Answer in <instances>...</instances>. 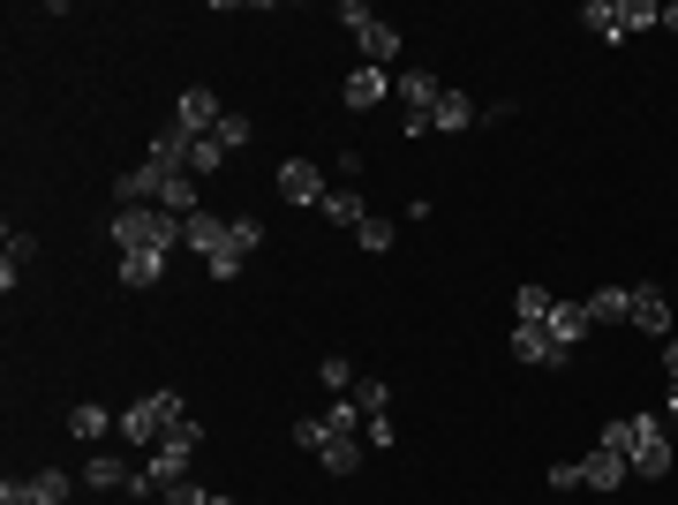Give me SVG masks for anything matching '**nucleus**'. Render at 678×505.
I'll return each mask as SVG.
<instances>
[{
	"label": "nucleus",
	"instance_id": "obj_6",
	"mask_svg": "<svg viewBox=\"0 0 678 505\" xmlns=\"http://www.w3.org/2000/svg\"><path fill=\"white\" fill-rule=\"evenodd\" d=\"M634 333H648L656 347H664V339H678L671 302H664V287H656V280H640V287H634Z\"/></svg>",
	"mask_w": 678,
	"mask_h": 505
},
{
	"label": "nucleus",
	"instance_id": "obj_29",
	"mask_svg": "<svg viewBox=\"0 0 678 505\" xmlns=\"http://www.w3.org/2000/svg\"><path fill=\"white\" fill-rule=\"evenodd\" d=\"M159 445H173V453H189V461H197V445H204V422H197V415H173Z\"/></svg>",
	"mask_w": 678,
	"mask_h": 505
},
{
	"label": "nucleus",
	"instance_id": "obj_22",
	"mask_svg": "<svg viewBox=\"0 0 678 505\" xmlns=\"http://www.w3.org/2000/svg\"><path fill=\"white\" fill-rule=\"evenodd\" d=\"M39 256V234H23V227H8V256H0V287L15 295V280H23V264Z\"/></svg>",
	"mask_w": 678,
	"mask_h": 505
},
{
	"label": "nucleus",
	"instance_id": "obj_37",
	"mask_svg": "<svg viewBox=\"0 0 678 505\" xmlns=\"http://www.w3.org/2000/svg\"><path fill=\"white\" fill-rule=\"evenodd\" d=\"M295 445L325 453V445H332V422H325V415H301V422H295Z\"/></svg>",
	"mask_w": 678,
	"mask_h": 505
},
{
	"label": "nucleus",
	"instance_id": "obj_33",
	"mask_svg": "<svg viewBox=\"0 0 678 505\" xmlns=\"http://www.w3.org/2000/svg\"><path fill=\"white\" fill-rule=\"evenodd\" d=\"M581 23H589L595 39H611V45H618V0H589V8H581Z\"/></svg>",
	"mask_w": 678,
	"mask_h": 505
},
{
	"label": "nucleus",
	"instance_id": "obj_21",
	"mask_svg": "<svg viewBox=\"0 0 678 505\" xmlns=\"http://www.w3.org/2000/svg\"><path fill=\"white\" fill-rule=\"evenodd\" d=\"M589 317H595V325H634V287H595Z\"/></svg>",
	"mask_w": 678,
	"mask_h": 505
},
{
	"label": "nucleus",
	"instance_id": "obj_45",
	"mask_svg": "<svg viewBox=\"0 0 678 505\" xmlns=\"http://www.w3.org/2000/svg\"><path fill=\"white\" fill-rule=\"evenodd\" d=\"M664 415H678V378H671V400H664Z\"/></svg>",
	"mask_w": 678,
	"mask_h": 505
},
{
	"label": "nucleus",
	"instance_id": "obj_31",
	"mask_svg": "<svg viewBox=\"0 0 678 505\" xmlns=\"http://www.w3.org/2000/svg\"><path fill=\"white\" fill-rule=\"evenodd\" d=\"M317 385H325V392H354V362H347V355H325V362H317Z\"/></svg>",
	"mask_w": 678,
	"mask_h": 505
},
{
	"label": "nucleus",
	"instance_id": "obj_24",
	"mask_svg": "<svg viewBox=\"0 0 678 505\" xmlns=\"http://www.w3.org/2000/svg\"><path fill=\"white\" fill-rule=\"evenodd\" d=\"M634 31H664V0H618V39Z\"/></svg>",
	"mask_w": 678,
	"mask_h": 505
},
{
	"label": "nucleus",
	"instance_id": "obj_42",
	"mask_svg": "<svg viewBox=\"0 0 678 505\" xmlns=\"http://www.w3.org/2000/svg\"><path fill=\"white\" fill-rule=\"evenodd\" d=\"M551 491H581V461H558L551 467Z\"/></svg>",
	"mask_w": 678,
	"mask_h": 505
},
{
	"label": "nucleus",
	"instance_id": "obj_15",
	"mask_svg": "<svg viewBox=\"0 0 678 505\" xmlns=\"http://www.w3.org/2000/svg\"><path fill=\"white\" fill-rule=\"evenodd\" d=\"M483 122V106L467 98L460 84H445V98H437V114H430V128H445V136H460V128H475Z\"/></svg>",
	"mask_w": 678,
	"mask_h": 505
},
{
	"label": "nucleus",
	"instance_id": "obj_8",
	"mask_svg": "<svg viewBox=\"0 0 678 505\" xmlns=\"http://www.w3.org/2000/svg\"><path fill=\"white\" fill-rule=\"evenodd\" d=\"M173 122L189 128V136H212V128L226 122V106H219V98H212V91H204V84H189V91H181V98H173Z\"/></svg>",
	"mask_w": 678,
	"mask_h": 505
},
{
	"label": "nucleus",
	"instance_id": "obj_5",
	"mask_svg": "<svg viewBox=\"0 0 678 505\" xmlns=\"http://www.w3.org/2000/svg\"><path fill=\"white\" fill-rule=\"evenodd\" d=\"M279 197L301 204V211H317L325 197H332V181L317 173V159H287V167H279Z\"/></svg>",
	"mask_w": 678,
	"mask_h": 505
},
{
	"label": "nucleus",
	"instance_id": "obj_25",
	"mask_svg": "<svg viewBox=\"0 0 678 505\" xmlns=\"http://www.w3.org/2000/svg\"><path fill=\"white\" fill-rule=\"evenodd\" d=\"M68 430H76V438H106V430H121V415H106L98 400H76V408H68Z\"/></svg>",
	"mask_w": 678,
	"mask_h": 505
},
{
	"label": "nucleus",
	"instance_id": "obj_16",
	"mask_svg": "<svg viewBox=\"0 0 678 505\" xmlns=\"http://www.w3.org/2000/svg\"><path fill=\"white\" fill-rule=\"evenodd\" d=\"M325 219H332V227H347V234H354V227H362V219H370V197H362V189H354V181H332V197H325Z\"/></svg>",
	"mask_w": 678,
	"mask_h": 505
},
{
	"label": "nucleus",
	"instance_id": "obj_35",
	"mask_svg": "<svg viewBox=\"0 0 678 505\" xmlns=\"http://www.w3.org/2000/svg\"><path fill=\"white\" fill-rule=\"evenodd\" d=\"M595 445H603V453H634V415H611L595 430Z\"/></svg>",
	"mask_w": 678,
	"mask_h": 505
},
{
	"label": "nucleus",
	"instance_id": "obj_32",
	"mask_svg": "<svg viewBox=\"0 0 678 505\" xmlns=\"http://www.w3.org/2000/svg\"><path fill=\"white\" fill-rule=\"evenodd\" d=\"M325 422H332V438H362V422H370V415H362V408H354V400L339 392L332 408H325Z\"/></svg>",
	"mask_w": 678,
	"mask_h": 505
},
{
	"label": "nucleus",
	"instance_id": "obj_23",
	"mask_svg": "<svg viewBox=\"0 0 678 505\" xmlns=\"http://www.w3.org/2000/svg\"><path fill=\"white\" fill-rule=\"evenodd\" d=\"M159 211H173V219H197V173H167V189H159Z\"/></svg>",
	"mask_w": 678,
	"mask_h": 505
},
{
	"label": "nucleus",
	"instance_id": "obj_36",
	"mask_svg": "<svg viewBox=\"0 0 678 505\" xmlns=\"http://www.w3.org/2000/svg\"><path fill=\"white\" fill-rule=\"evenodd\" d=\"M204 272H212L219 287H226V280H242V272H250V256L234 250V234H226V250H219V256H212V264H204Z\"/></svg>",
	"mask_w": 678,
	"mask_h": 505
},
{
	"label": "nucleus",
	"instance_id": "obj_41",
	"mask_svg": "<svg viewBox=\"0 0 678 505\" xmlns=\"http://www.w3.org/2000/svg\"><path fill=\"white\" fill-rule=\"evenodd\" d=\"M362 445H378V453H392V445H400V438H392V415H370V422H362Z\"/></svg>",
	"mask_w": 678,
	"mask_h": 505
},
{
	"label": "nucleus",
	"instance_id": "obj_12",
	"mask_svg": "<svg viewBox=\"0 0 678 505\" xmlns=\"http://www.w3.org/2000/svg\"><path fill=\"white\" fill-rule=\"evenodd\" d=\"M189 144H197V136H189V128H181V122H167V128H159V136H151V151H144V167H159V173H189Z\"/></svg>",
	"mask_w": 678,
	"mask_h": 505
},
{
	"label": "nucleus",
	"instance_id": "obj_19",
	"mask_svg": "<svg viewBox=\"0 0 678 505\" xmlns=\"http://www.w3.org/2000/svg\"><path fill=\"white\" fill-rule=\"evenodd\" d=\"M354 45H362V61H370V69H384V61H400V31H392V23H362V31H354Z\"/></svg>",
	"mask_w": 678,
	"mask_h": 505
},
{
	"label": "nucleus",
	"instance_id": "obj_28",
	"mask_svg": "<svg viewBox=\"0 0 678 505\" xmlns=\"http://www.w3.org/2000/svg\"><path fill=\"white\" fill-rule=\"evenodd\" d=\"M226 159H234V151H226L219 136H197V144H189V173H197V181H204V173H219Z\"/></svg>",
	"mask_w": 678,
	"mask_h": 505
},
{
	"label": "nucleus",
	"instance_id": "obj_13",
	"mask_svg": "<svg viewBox=\"0 0 678 505\" xmlns=\"http://www.w3.org/2000/svg\"><path fill=\"white\" fill-rule=\"evenodd\" d=\"M634 467H626V453H603V445H589L581 453V491H618Z\"/></svg>",
	"mask_w": 678,
	"mask_h": 505
},
{
	"label": "nucleus",
	"instance_id": "obj_30",
	"mask_svg": "<svg viewBox=\"0 0 678 505\" xmlns=\"http://www.w3.org/2000/svg\"><path fill=\"white\" fill-rule=\"evenodd\" d=\"M347 400H354L362 415H384V408H392V385H384V378H354V392H347Z\"/></svg>",
	"mask_w": 678,
	"mask_h": 505
},
{
	"label": "nucleus",
	"instance_id": "obj_2",
	"mask_svg": "<svg viewBox=\"0 0 678 505\" xmlns=\"http://www.w3.org/2000/svg\"><path fill=\"white\" fill-rule=\"evenodd\" d=\"M173 415H189V408H181L173 385H159V392H144V400H128V408H121V438H128V445H159Z\"/></svg>",
	"mask_w": 678,
	"mask_h": 505
},
{
	"label": "nucleus",
	"instance_id": "obj_14",
	"mask_svg": "<svg viewBox=\"0 0 678 505\" xmlns=\"http://www.w3.org/2000/svg\"><path fill=\"white\" fill-rule=\"evenodd\" d=\"M181 250H197L204 264H212V256L226 250V219H219V211H197V219H181Z\"/></svg>",
	"mask_w": 678,
	"mask_h": 505
},
{
	"label": "nucleus",
	"instance_id": "obj_27",
	"mask_svg": "<svg viewBox=\"0 0 678 505\" xmlns=\"http://www.w3.org/2000/svg\"><path fill=\"white\" fill-rule=\"evenodd\" d=\"M551 287H536V280H528V287H520V295H512V317H520V325H543V317H551Z\"/></svg>",
	"mask_w": 678,
	"mask_h": 505
},
{
	"label": "nucleus",
	"instance_id": "obj_11",
	"mask_svg": "<svg viewBox=\"0 0 678 505\" xmlns=\"http://www.w3.org/2000/svg\"><path fill=\"white\" fill-rule=\"evenodd\" d=\"M392 84H400V76H384V69H370V61H362V69L339 84V98H347L354 114H370V106H384V98H392Z\"/></svg>",
	"mask_w": 678,
	"mask_h": 505
},
{
	"label": "nucleus",
	"instance_id": "obj_18",
	"mask_svg": "<svg viewBox=\"0 0 678 505\" xmlns=\"http://www.w3.org/2000/svg\"><path fill=\"white\" fill-rule=\"evenodd\" d=\"M114 272H121V287H159L167 280V250H128Z\"/></svg>",
	"mask_w": 678,
	"mask_h": 505
},
{
	"label": "nucleus",
	"instance_id": "obj_9",
	"mask_svg": "<svg viewBox=\"0 0 678 505\" xmlns=\"http://www.w3.org/2000/svg\"><path fill=\"white\" fill-rule=\"evenodd\" d=\"M543 333L565 347V355H581V339L595 333V317H589V302H551V317H543Z\"/></svg>",
	"mask_w": 678,
	"mask_h": 505
},
{
	"label": "nucleus",
	"instance_id": "obj_38",
	"mask_svg": "<svg viewBox=\"0 0 678 505\" xmlns=\"http://www.w3.org/2000/svg\"><path fill=\"white\" fill-rule=\"evenodd\" d=\"M226 234H234V250H242V256H256V250H264V227H256L250 211H242V219H226Z\"/></svg>",
	"mask_w": 678,
	"mask_h": 505
},
{
	"label": "nucleus",
	"instance_id": "obj_7",
	"mask_svg": "<svg viewBox=\"0 0 678 505\" xmlns=\"http://www.w3.org/2000/svg\"><path fill=\"white\" fill-rule=\"evenodd\" d=\"M506 347H512V362H528V370H543V362H558V370H565V362H573V355H565V347H558L543 325H512Z\"/></svg>",
	"mask_w": 678,
	"mask_h": 505
},
{
	"label": "nucleus",
	"instance_id": "obj_10",
	"mask_svg": "<svg viewBox=\"0 0 678 505\" xmlns=\"http://www.w3.org/2000/svg\"><path fill=\"white\" fill-rule=\"evenodd\" d=\"M392 98H400V114H415V122H430V114H437V98H445V84H437L430 69H407V76L392 84Z\"/></svg>",
	"mask_w": 678,
	"mask_h": 505
},
{
	"label": "nucleus",
	"instance_id": "obj_46",
	"mask_svg": "<svg viewBox=\"0 0 678 505\" xmlns=\"http://www.w3.org/2000/svg\"><path fill=\"white\" fill-rule=\"evenodd\" d=\"M212 505H234V498H226V491H212Z\"/></svg>",
	"mask_w": 678,
	"mask_h": 505
},
{
	"label": "nucleus",
	"instance_id": "obj_43",
	"mask_svg": "<svg viewBox=\"0 0 678 505\" xmlns=\"http://www.w3.org/2000/svg\"><path fill=\"white\" fill-rule=\"evenodd\" d=\"M664 370H671V378H678V339H664Z\"/></svg>",
	"mask_w": 678,
	"mask_h": 505
},
{
	"label": "nucleus",
	"instance_id": "obj_20",
	"mask_svg": "<svg viewBox=\"0 0 678 505\" xmlns=\"http://www.w3.org/2000/svg\"><path fill=\"white\" fill-rule=\"evenodd\" d=\"M159 189H167V173H159V167H128L121 181H114L121 204H159Z\"/></svg>",
	"mask_w": 678,
	"mask_h": 505
},
{
	"label": "nucleus",
	"instance_id": "obj_40",
	"mask_svg": "<svg viewBox=\"0 0 678 505\" xmlns=\"http://www.w3.org/2000/svg\"><path fill=\"white\" fill-rule=\"evenodd\" d=\"M212 136L226 144V151H242V144H250V114H226V122H219Z\"/></svg>",
	"mask_w": 678,
	"mask_h": 505
},
{
	"label": "nucleus",
	"instance_id": "obj_1",
	"mask_svg": "<svg viewBox=\"0 0 678 505\" xmlns=\"http://www.w3.org/2000/svg\"><path fill=\"white\" fill-rule=\"evenodd\" d=\"M114 250H181V219L173 211H159V204H121L114 211Z\"/></svg>",
	"mask_w": 678,
	"mask_h": 505
},
{
	"label": "nucleus",
	"instance_id": "obj_17",
	"mask_svg": "<svg viewBox=\"0 0 678 505\" xmlns=\"http://www.w3.org/2000/svg\"><path fill=\"white\" fill-rule=\"evenodd\" d=\"M128 483H136V467L121 453H91L84 461V491H128Z\"/></svg>",
	"mask_w": 678,
	"mask_h": 505
},
{
	"label": "nucleus",
	"instance_id": "obj_3",
	"mask_svg": "<svg viewBox=\"0 0 678 505\" xmlns=\"http://www.w3.org/2000/svg\"><path fill=\"white\" fill-rule=\"evenodd\" d=\"M671 415H634V453H626V467H634L640 483H664L671 475Z\"/></svg>",
	"mask_w": 678,
	"mask_h": 505
},
{
	"label": "nucleus",
	"instance_id": "obj_39",
	"mask_svg": "<svg viewBox=\"0 0 678 505\" xmlns=\"http://www.w3.org/2000/svg\"><path fill=\"white\" fill-rule=\"evenodd\" d=\"M159 505H212V491H204V483H189V475H181V483H167V491H159Z\"/></svg>",
	"mask_w": 678,
	"mask_h": 505
},
{
	"label": "nucleus",
	"instance_id": "obj_4",
	"mask_svg": "<svg viewBox=\"0 0 678 505\" xmlns=\"http://www.w3.org/2000/svg\"><path fill=\"white\" fill-rule=\"evenodd\" d=\"M76 498V483L61 475V467H39V475H8L0 483V505H68Z\"/></svg>",
	"mask_w": 678,
	"mask_h": 505
},
{
	"label": "nucleus",
	"instance_id": "obj_34",
	"mask_svg": "<svg viewBox=\"0 0 678 505\" xmlns=\"http://www.w3.org/2000/svg\"><path fill=\"white\" fill-rule=\"evenodd\" d=\"M354 242H362V250H392V242H400V227H392V219H378V211H370V219H362V227H354Z\"/></svg>",
	"mask_w": 678,
	"mask_h": 505
},
{
	"label": "nucleus",
	"instance_id": "obj_26",
	"mask_svg": "<svg viewBox=\"0 0 678 505\" xmlns=\"http://www.w3.org/2000/svg\"><path fill=\"white\" fill-rule=\"evenodd\" d=\"M317 467H325V475H354V467H362V438H332V445L317 453Z\"/></svg>",
	"mask_w": 678,
	"mask_h": 505
},
{
	"label": "nucleus",
	"instance_id": "obj_44",
	"mask_svg": "<svg viewBox=\"0 0 678 505\" xmlns=\"http://www.w3.org/2000/svg\"><path fill=\"white\" fill-rule=\"evenodd\" d=\"M664 31H678V0H664Z\"/></svg>",
	"mask_w": 678,
	"mask_h": 505
}]
</instances>
